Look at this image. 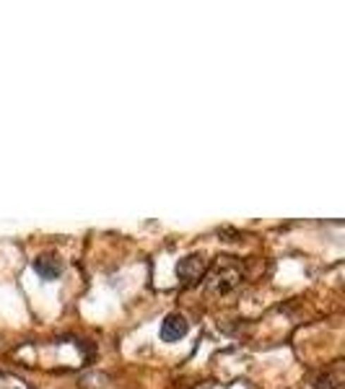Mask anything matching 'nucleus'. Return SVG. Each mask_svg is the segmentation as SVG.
<instances>
[{"instance_id": "f257e3e1", "label": "nucleus", "mask_w": 345, "mask_h": 389, "mask_svg": "<svg viewBox=\"0 0 345 389\" xmlns=\"http://www.w3.org/2000/svg\"><path fill=\"white\" fill-rule=\"evenodd\" d=\"M208 270V263H205V257L202 254H190L185 260H179L177 265V278L182 283H198V280L205 275Z\"/></svg>"}, {"instance_id": "f03ea898", "label": "nucleus", "mask_w": 345, "mask_h": 389, "mask_svg": "<svg viewBox=\"0 0 345 389\" xmlns=\"http://www.w3.org/2000/svg\"><path fill=\"white\" fill-rule=\"evenodd\" d=\"M239 280H241L239 268L231 263H218L216 270L210 273V286L216 288V291H231Z\"/></svg>"}, {"instance_id": "7ed1b4c3", "label": "nucleus", "mask_w": 345, "mask_h": 389, "mask_svg": "<svg viewBox=\"0 0 345 389\" xmlns=\"http://www.w3.org/2000/svg\"><path fill=\"white\" fill-rule=\"evenodd\" d=\"M190 325L182 314H169L164 322H161V340L164 342H177L179 337H185Z\"/></svg>"}, {"instance_id": "20e7f679", "label": "nucleus", "mask_w": 345, "mask_h": 389, "mask_svg": "<svg viewBox=\"0 0 345 389\" xmlns=\"http://www.w3.org/2000/svg\"><path fill=\"white\" fill-rule=\"evenodd\" d=\"M34 273L44 280H55L63 275V263H60V257H55V254H42V257L34 260Z\"/></svg>"}, {"instance_id": "39448f33", "label": "nucleus", "mask_w": 345, "mask_h": 389, "mask_svg": "<svg viewBox=\"0 0 345 389\" xmlns=\"http://www.w3.org/2000/svg\"><path fill=\"white\" fill-rule=\"evenodd\" d=\"M340 381H343V376H340V371H325L317 376V381H314V387L317 389H340Z\"/></svg>"}]
</instances>
